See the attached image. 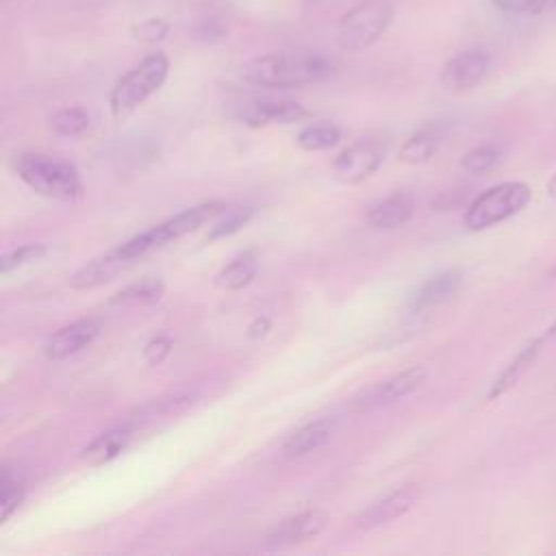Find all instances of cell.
Here are the masks:
<instances>
[{
  "mask_svg": "<svg viewBox=\"0 0 556 556\" xmlns=\"http://www.w3.org/2000/svg\"><path fill=\"white\" fill-rule=\"evenodd\" d=\"M413 217V202L404 193H395L367 211V224L378 230H393Z\"/></svg>",
  "mask_w": 556,
  "mask_h": 556,
  "instance_id": "d6986e66",
  "label": "cell"
},
{
  "mask_svg": "<svg viewBox=\"0 0 556 556\" xmlns=\"http://www.w3.org/2000/svg\"><path fill=\"white\" fill-rule=\"evenodd\" d=\"M491 67V54L482 48H469L445 61L441 70V85L452 93H463L478 87Z\"/></svg>",
  "mask_w": 556,
  "mask_h": 556,
  "instance_id": "ba28073f",
  "label": "cell"
},
{
  "mask_svg": "<svg viewBox=\"0 0 556 556\" xmlns=\"http://www.w3.org/2000/svg\"><path fill=\"white\" fill-rule=\"evenodd\" d=\"M552 276H554V278H556V265H554V269H552Z\"/></svg>",
  "mask_w": 556,
  "mask_h": 556,
  "instance_id": "836d02e7",
  "label": "cell"
},
{
  "mask_svg": "<svg viewBox=\"0 0 556 556\" xmlns=\"http://www.w3.org/2000/svg\"><path fill=\"white\" fill-rule=\"evenodd\" d=\"M0 521L4 523L22 504L24 500V482L15 469L9 465L2 467V478H0Z\"/></svg>",
  "mask_w": 556,
  "mask_h": 556,
  "instance_id": "cb8c5ba5",
  "label": "cell"
},
{
  "mask_svg": "<svg viewBox=\"0 0 556 556\" xmlns=\"http://www.w3.org/2000/svg\"><path fill=\"white\" fill-rule=\"evenodd\" d=\"M334 428H337L334 417H319V419H313V421L300 426L282 443L285 456L295 458V456H304V454L319 450L334 434Z\"/></svg>",
  "mask_w": 556,
  "mask_h": 556,
  "instance_id": "2e32d148",
  "label": "cell"
},
{
  "mask_svg": "<svg viewBox=\"0 0 556 556\" xmlns=\"http://www.w3.org/2000/svg\"><path fill=\"white\" fill-rule=\"evenodd\" d=\"M460 285V271L458 269H445L426 282L417 287V291L410 295V311L421 313L428 308H434L450 300Z\"/></svg>",
  "mask_w": 556,
  "mask_h": 556,
  "instance_id": "ac0fdd59",
  "label": "cell"
},
{
  "mask_svg": "<svg viewBox=\"0 0 556 556\" xmlns=\"http://www.w3.org/2000/svg\"><path fill=\"white\" fill-rule=\"evenodd\" d=\"M174 348V341L167 334H156L143 345V358L150 365H161Z\"/></svg>",
  "mask_w": 556,
  "mask_h": 556,
  "instance_id": "f546056e",
  "label": "cell"
},
{
  "mask_svg": "<svg viewBox=\"0 0 556 556\" xmlns=\"http://www.w3.org/2000/svg\"><path fill=\"white\" fill-rule=\"evenodd\" d=\"M226 211V204L224 202H204V204H198V206H191V208H185L180 211L178 215L139 232L137 237L128 239L126 243L119 245V252L130 258V261H139L141 256L154 252V250H161L165 248L167 243L198 230L204 222L222 215Z\"/></svg>",
  "mask_w": 556,
  "mask_h": 556,
  "instance_id": "277c9868",
  "label": "cell"
},
{
  "mask_svg": "<svg viewBox=\"0 0 556 556\" xmlns=\"http://www.w3.org/2000/svg\"><path fill=\"white\" fill-rule=\"evenodd\" d=\"M132 439V428L128 424L109 428L106 432L98 434L96 439H91V443H87L80 450V460L87 465H104L111 463L113 458H117L130 443Z\"/></svg>",
  "mask_w": 556,
  "mask_h": 556,
  "instance_id": "e0dca14e",
  "label": "cell"
},
{
  "mask_svg": "<svg viewBox=\"0 0 556 556\" xmlns=\"http://www.w3.org/2000/svg\"><path fill=\"white\" fill-rule=\"evenodd\" d=\"M532 200V189L526 182L508 180L482 191L465 211V226L469 230H484L508 217L521 213Z\"/></svg>",
  "mask_w": 556,
  "mask_h": 556,
  "instance_id": "5b68a950",
  "label": "cell"
},
{
  "mask_svg": "<svg viewBox=\"0 0 556 556\" xmlns=\"http://www.w3.org/2000/svg\"><path fill=\"white\" fill-rule=\"evenodd\" d=\"M419 497H421L419 484H406L402 489H395L389 495H384L382 500L374 502L367 510H363L356 517V523L363 530H371L382 523H389L397 517H404L419 502Z\"/></svg>",
  "mask_w": 556,
  "mask_h": 556,
  "instance_id": "4fadbf2b",
  "label": "cell"
},
{
  "mask_svg": "<svg viewBox=\"0 0 556 556\" xmlns=\"http://www.w3.org/2000/svg\"><path fill=\"white\" fill-rule=\"evenodd\" d=\"M341 139V130L332 122H315L298 132V146L306 152H319L332 148Z\"/></svg>",
  "mask_w": 556,
  "mask_h": 556,
  "instance_id": "603a6c76",
  "label": "cell"
},
{
  "mask_svg": "<svg viewBox=\"0 0 556 556\" xmlns=\"http://www.w3.org/2000/svg\"><path fill=\"white\" fill-rule=\"evenodd\" d=\"M256 215L254 206H235L222 213V219H217L211 230L206 232V241H217L224 237L235 235L237 230H241L252 217Z\"/></svg>",
  "mask_w": 556,
  "mask_h": 556,
  "instance_id": "d4e9b609",
  "label": "cell"
},
{
  "mask_svg": "<svg viewBox=\"0 0 556 556\" xmlns=\"http://www.w3.org/2000/svg\"><path fill=\"white\" fill-rule=\"evenodd\" d=\"M326 523H328L326 510H321V508L302 510V513L276 523L267 532L265 545L267 547H291V545L306 543V541L315 539L326 528Z\"/></svg>",
  "mask_w": 556,
  "mask_h": 556,
  "instance_id": "8fae6325",
  "label": "cell"
},
{
  "mask_svg": "<svg viewBox=\"0 0 556 556\" xmlns=\"http://www.w3.org/2000/svg\"><path fill=\"white\" fill-rule=\"evenodd\" d=\"M135 261L126 258L119 248L106 252L104 256H98L85 265H80L72 276H70V287L76 291H87V289H96L104 282L115 280V276H119L122 271H126Z\"/></svg>",
  "mask_w": 556,
  "mask_h": 556,
  "instance_id": "9a60e30c",
  "label": "cell"
},
{
  "mask_svg": "<svg viewBox=\"0 0 556 556\" xmlns=\"http://www.w3.org/2000/svg\"><path fill=\"white\" fill-rule=\"evenodd\" d=\"M271 330V319L267 315H258L252 319V324L248 326V337L250 339H263L267 332Z\"/></svg>",
  "mask_w": 556,
  "mask_h": 556,
  "instance_id": "1f68e13d",
  "label": "cell"
},
{
  "mask_svg": "<svg viewBox=\"0 0 556 556\" xmlns=\"http://www.w3.org/2000/svg\"><path fill=\"white\" fill-rule=\"evenodd\" d=\"M169 74V59L165 52H152L128 70L111 89V115L122 122L130 117L152 93H156Z\"/></svg>",
  "mask_w": 556,
  "mask_h": 556,
  "instance_id": "3957f363",
  "label": "cell"
},
{
  "mask_svg": "<svg viewBox=\"0 0 556 556\" xmlns=\"http://www.w3.org/2000/svg\"><path fill=\"white\" fill-rule=\"evenodd\" d=\"M304 2H319V0H304Z\"/></svg>",
  "mask_w": 556,
  "mask_h": 556,
  "instance_id": "e575fe53",
  "label": "cell"
},
{
  "mask_svg": "<svg viewBox=\"0 0 556 556\" xmlns=\"http://www.w3.org/2000/svg\"><path fill=\"white\" fill-rule=\"evenodd\" d=\"M256 271H258L256 254H254V252H245V254L237 256L235 261H230V263L215 276V282H217V287H222V289L239 291V289L248 287V285L254 280Z\"/></svg>",
  "mask_w": 556,
  "mask_h": 556,
  "instance_id": "44dd1931",
  "label": "cell"
},
{
  "mask_svg": "<svg viewBox=\"0 0 556 556\" xmlns=\"http://www.w3.org/2000/svg\"><path fill=\"white\" fill-rule=\"evenodd\" d=\"M545 189H547V195L556 200V174L547 180V187H545Z\"/></svg>",
  "mask_w": 556,
  "mask_h": 556,
  "instance_id": "d6a6232c",
  "label": "cell"
},
{
  "mask_svg": "<svg viewBox=\"0 0 556 556\" xmlns=\"http://www.w3.org/2000/svg\"><path fill=\"white\" fill-rule=\"evenodd\" d=\"M91 124V117L85 109L80 106H67V109H61L52 115L50 119V126L54 132L63 135V137H78L83 135Z\"/></svg>",
  "mask_w": 556,
  "mask_h": 556,
  "instance_id": "484cf974",
  "label": "cell"
},
{
  "mask_svg": "<svg viewBox=\"0 0 556 556\" xmlns=\"http://www.w3.org/2000/svg\"><path fill=\"white\" fill-rule=\"evenodd\" d=\"M493 7H497L504 13H517V15H534L541 13L547 4V0H491Z\"/></svg>",
  "mask_w": 556,
  "mask_h": 556,
  "instance_id": "4dcf8cb0",
  "label": "cell"
},
{
  "mask_svg": "<svg viewBox=\"0 0 556 556\" xmlns=\"http://www.w3.org/2000/svg\"><path fill=\"white\" fill-rule=\"evenodd\" d=\"M132 37L137 41H143V43H159L167 37L169 33V24L163 20V17H146L141 20L139 24H135L130 28Z\"/></svg>",
  "mask_w": 556,
  "mask_h": 556,
  "instance_id": "f1b7e54d",
  "label": "cell"
},
{
  "mask_svg": "<svg viewBox=\"0 0 556 556\" xmlns=\"http://www.w3.org/2000/svg\"><path fill=\"white\" fill-rule=\"evenodd\" d=\"M337 70V61L313 50H278L250 59L239 76L265 89H295L326 80Z\"/></svg>",
  "mask_w": 556,
  "mask_h": 556,
  "instance_id": "6da1fadb",
  "label": "cell"
},
{
  "mask_svg": "<svg viewBox=\"0 0 556 556\" xmlns=\"http://www.w3.org/2000/svg\"><path fill=\"white\" fill-rule=\"evenodd\" d=\"M17 176L39 195L52 200H76L83 195V180L74 163L39 154V152H22L15 156Z\"/></svg>",
  "mask_w": 556,
  "mask_h": 556,
  "instance_id": "7a4b0ae2",
  "label": "cell"
},
{
  "mask_svg": "<svg viewBox=\"0 0 556 556\" xmlns=\"http://www.w3.org/2000/svg\"><path fill=\"white\" fill-rule=\"evenodd\" d=\"M163 293H165V282L156 276H146L119 289L111 298V302L124 304V306H150V304H156L163 298Z\"/></svg>",
  "mask_w": 556,
  "mask_h": 556,
  "instance_id": "ffe728a7",
  "label": "cell"
},
{
  "mask_svg": "<svg viewBox=\"0 0 556 556\" xmlns=\"http://www.w3.org/2000/svg\"><path fill=\"white\" fill-rule=\"evenodd\" d=\"M556 337V321L549 326V328H545L539 337H534L532 341H528L515 356H513V361L500 371V376L491 382V387H489V391H486V400H497V397H502L506 391H510L521 378H523V374L532 367V363L536 361V356L541 354V350H543V345L547 343V341H552Z\"/></svg>",
  "mask_w": 556,
  "mask_h": 556,
  "instance_id": "7c38bea8",
  "label": "cell"
},
{
  "mask_svg": "<svg viewBox=\"0 0 556 556\" xmlns=\"http://www.w3.org/2000/svg\"><path fill=\"white\" fill-rule=\"evenodd\" d=\"M384 159V146L376 139H363L348 150H343L334 163H332V174L339 182L343 185H356L369 178Z\"/></svg>",
  "mask_w": 556,
  "mask_h": 556,
  "instance_id": "9c48e42d",
  "label": "cell"
},
{
  "mask_svg": "<svg viewBox=\"0 0 556 556\" xmlns=\"http://www.w3.org/2000/svg\"><path fill=\"white\" fill-rule=\"evenodd\" d=\"M308 117V111L287 98H261L243 104L239 119L248 126H267V124H293Z\"/></svg>",
  "mask_w": 556,
  "mask_h": 556,
  "instance_id": "5bb4252c",
  "label": "cell"
},
{
  "mask_svg": "<svg viewBox=\"0 0 556 556\" xmlns=\"http://www.w3.org/2000/svg\"><path fill=\"white\" fill-rule=\"evenodd\" d=\"M46 245L43 243H26V245H20L11 252H7L2 258H0V274H11L13 269L17 267H24L33 261H39L43 254H46Z\"/></svg>",
  "mask_w": 556,
  "mask_h": 556,
  "instance_id": "83f0119b",
  "label": "cell"
},
{
  "mask_svg": "<svg viewBox=\"0 0 556 556\" xmlns=\"http://www.w3.org/2000/svg\"><path fill=\"white\" fill-rule=\"evenodd\" d=\"M439 130L437 128H424L415 132L402 148H400V161L408 165L426 163L428 159L434 156L439 148Z\"/></svg>",
  "mask_w": 556,
  "mask_h": 556,
  "instance_id": "7402d4cb",
  "label": "cell"
},
{
  "mask_svg": "<svg viewBox=\"0 0 556 556\" xmlns=\"http://www.w3.org/2000/svg\"><path fill=\"white\" fill-rule=\"evenodd\" d=\"M102 326L104 324L100 317H83V319H76V321L59 328L43 343L46 358L63 361V358L78 354L80 350H85L87 345H91L98 339V334L102 332Z\"/></svg>",
  "mask_w": 556,
  "mask_h": 556,
  "instance_id": "30bf717a",
  "label": "cell"
},
{
  "mask_svg": "<svg viewBox=\"0 0 556 556\" xmlns=\"http://www.w3.org/2000/svg\"><path fill=\"white\" fill-rule=\"evenodd\" d=\"M426 376H428V371L424 365H413V367L369 387L367 391H363L358 397L352 400V410L363 413V410L393 404V402L410 395L413 391H417L424 384Z\"/></svg>",
  "mask_w": 556,
  "mask_h": 556,
  "instance_id": "52a82bcc",
  "label": "cell"
},
{
  "mask_svg": "<svg viewBox=\"0 0 556 556\" xmlns=\"http://www.w3.org/2000/svg\"><path fill=\"white\" fill-rule=\"evenodd\" d=\"M393 20V7L387 0H365L341 15L337 41L348 52H361L376 43Z\"/></svg>",
  "mask_w": 556,
  "mask_h": 556,
  "instance_id": "8992f818",
  "label": "cell"
},
{
  "mask_svg": "<svg viewBox=\"0 0 556 556\" xmlns=\"http://www.w3.org/2000/svg\"><path fill=\"white\" fill-rule=\"evenodd\" d=\"M500 159H502V152H500L497 146H493V143H482V146L469 150V152L463 156L460 167H463L465 172H469V174H486V172H491V169L500 163Z\"/></svg>",
  "mask_w": 556,
  "mask_h": 556,
  "instance_id": "4316f807",
  "label": "cell"
}]
</instances>
